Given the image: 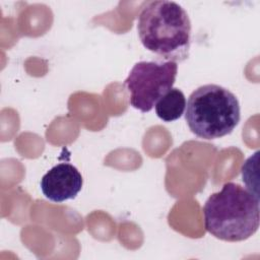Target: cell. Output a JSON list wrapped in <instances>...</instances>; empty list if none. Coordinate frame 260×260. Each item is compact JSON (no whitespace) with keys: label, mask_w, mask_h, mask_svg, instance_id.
Wrapping results in <instances>:
<instances>
[{"label":"cell","mask_w":260,"mask_h":260,"mask_svg":"<svg viewBox=\"0 0 260 260\" xmlns=\"http://www.w3.org/2000/svg\"><path fill=\"white\" fill-rule=\"evenodd\" d=\"M137 31L142 46L156 61L178 63L189 57L191 21L185 9L174 1L146 3L138 15Z\"/></svg>","instance_id":"1"},{"label":"cell","mask_w":260,"mask_h":260,"mask_svg":"<svg viewBox=\"0 0 260 260\" xmlns=\"http://www.w3.org/2000/svg\"><path fill=\"white\" fill-rule=\"evenodd\" d=\"M241 109L237 96L217 84H204L189 95L185 120L192 133L203 139L229 135L238 126Z\"/></svg>","instance_id":"3"},{"label":"cell","mask_w":260,"mask_h":260,"mask_svg":"<svg viewBox=\"0 0 260 260\" xmlns=\"http://www.w3.org/2000/svg\"><path fill=\"white\" fill-rule=\"evenodd\" d=\"M83 185L82 176L71 164L60 162L50 169L41 179L40 187L46 198L54 202L73 199Z\"/></svg>","instance_id":"5"},{"label":"cell","mask_w":260,"mask_h":260,"mask_svg":"<svg viewBox=\"0 0 260 260\" xmlns=\"http://www.w3.org/2000/svg\"><path fill=\"white\" fill-rule=\"evenodd\" d=\"M259 198L240 184L229 182L212 193L203 206L206 231L225 242H241L259 228Z\"/></svg>","instance_id":"2"},{"label":"cell","mask_w":260,"mask_h":260,"mask_svg":"<svg viewBox=\"0 0 260 260\" xmlns=\"http://www.w3.org/2000/svg\"><path fill=\"white\" fill-rule=\"evenodd\" d=\"M178 73V64L168 61H140L136 63L124 85L128 90L130 105L147 113L156 102L174 85Z\"/></svg>","instance_id":"4"},{"label":"cell","mask_w":260,"mask_h":260,"mask_svg":"<svg viewBox=\"0 0 260 260\" xmlns=\"http://www.w3.org/2000/svg\"><path fill=\"white\" fill-rule=\"evenodd\" d=\"M186 98L179 88L172 87L155 104L156 116L165 122H173L181 118L186 109Z\"/></svg>","instance_id":"6"}]
</instances>
